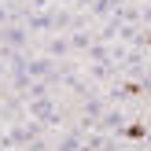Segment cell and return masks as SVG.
<instances>
[{
	"label": "cell",
	"mask_w": 151,
	"mask_h": 151,
	"mask_svg": "<svg viewBox=\"0 0 151 151\" xmlns=\"http://www.w3.org/2000/svg\"><path fill=\"white\" fill-rule=\"evenodd\" d=\"M144 133H147L144 125H140V122H133L129 129H125V137H129V140H140V137H144Z\"/></svg>",
	"instance_id": "obj_1"
}]
</instances>
